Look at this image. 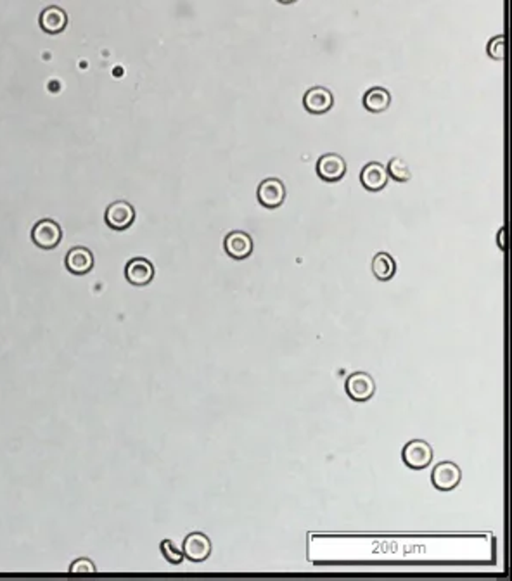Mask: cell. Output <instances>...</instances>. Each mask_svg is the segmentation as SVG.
Instances as JSON below:
<instances>
[{
    "label": "cell",
    "mask_w": 512,
    "mask_h": 581,
    "mask_svg": "<svg viewBox=\"0 0 512 581\" xmlns=\"http://www.w3.org/2000/svg\"><path fill=\"white\" fill-rule=\"evenodd\" d=\"M31 239H33L35 246L40 249H54L58 248L59 242L62 239L61 225L58 222L50 220V218H43V220L37 222L31 229Z\"/></svg>",
    "instance_id": "6da1fadb"
},
{
    "label": "cell",
    "mask_w": 512,
    "mask_h": 581,
    "mask_svg": "<svg viewBox=\"0 0 512 581\" xmlns=\"http://www.w3.org/2000/svg\"><path fill=\"white\" fill-rule=\"evenodd\" d=\"M402 459L407 467L414 471H423L432 462V448L424 440L408 441L403 447Z\"/></svg>",
    "instance_id": "7a4b0ae2"
},
{
    "label": "cell",
    "mask_w": 512,
    "mask_h": 581,
    "mask_svg": "<svg viewBox=\"0 0 512 581\" xmlns=\"http://www.w3.org/2000/svg\"><path fill=\"white\" fill-rule=\"evenodd\" d=\"M258 202L263 208L276 210L279 208L285 199V187L283 180L279 178H265L260 185H258Z\"/></svg>",
    "instance_id": "3957f363"
},
{
    "label": "cell",
    "mask_w": 512,
    "mask_h": 581,
    "mask_svg": "<svg viewBox=\"0 0 512 581\" xmlns=\"http://www.w3.org/2000/svg\"><path fill=\"white\" fill-rule=\"evenodd\" d=\"M104 220L113 230H125L135 222V208L126 201H114L106 210Z\"/></svg>",
    "instance_id": "277c9868"
},
{
    "label": "cell",
    "mask_w": 512,
    "mask_h": 581,
    "mask_svg": "<svg viewBox=\"0 0 512 581\" xmlns=\"http://www.w3.org/2000/svg\"><path fill=\"white\" fill-rule=\"evenodd\" d=\"M344 388H347L348 396H350L353 401H367L371 400L376 393L374 379H372L371 374L367 372L352 374L347 379Z\"/></svg>",
    "instance_id": "5b68a950"
},
{
    "label": "cell",
    "mask_w": 512,
    "mask_h": 581,
    "mask_svg": "<svg viewBox=\"0 0 512 581\" xmlns=\"http://www.w3.org/2000/svg\"><path fill=\"white\" fill-rule=\"evenodd\" d=\"M344 173H347V161L336 153L324 154L317 163V175L325 182H339Z\"/></svg>",
    "instance_id": "8992f818"
},
{
    "label": "cell",
    "mask_w": 512,
    "mask_h": 581,
    "mask_svg": "<svg viewBox=\"0 0 512 581\" xmlns=\"http://www.w3.org/2000/svg\"><path fill=\"white\" fill-rule=\"evenodd\" d=\"M303 106L312 114H325L334 106V95L325 87H312L303 97Z\"/></svg>",
    "instance_id": "52a82bcc"
},
{
    "label": "cell",
    "mask_w": 512,
    "mask_h": 581,
    "mask_svg": "<svg viewBox=\"0 0 512 581\" xmlns=\"http://www.w3.org/2000/svg\"><path fill=\"white\" fill-rule=\"evenodd\" d=\"M460 477H462V472H460L459 465L454 462H440L432 471L431 481L435 488L442 489V492H450L459 487Z\"/></svg>",
    "instance_id": "ba28073f"
},
{
    "label": "cell",
    "mask_w": 512,
    "mask_h": 581,
    "mask_svg": "<svg viewBox=\"0 0 512 581\" xmlns=\"http://www.w3.org/2000/svg\"><path fill=\"white\" fill-rule=\"evenodd\" d=\"M184 557H187L192 563H202L212 555V540L202 533H190L184 540Z\"/></svg>",
    "instance_id": "9c48e42d"
},
{
    "label": "cell",
    "mask_w": 512,
    "mask_h": 581,
    "mask_svg": "<svg viewBox=\"0 0 512 581\" xmlns=\"http://www.w3.org/2000/svg\"><path fill=\"white\" fill-rule=\"evenodd\" d=\"M125 277L132 286H148L154 278V265L146 258H132L125 266Z\"/></svg>",
    "instance_id": "30bf717a"
},
{
    "label": "cell",
    "mask_w": 512,
    "mask_h": 581,
    "mask_svg": "<svg viewBox=\"0 0 512 581\" xmlns=\"http://www.w3.org/2000/svg\"><path fill=\"white\" fill-rule=\"evenodd\" d=\"M65 265L73 276H85L94 268V254L89 248L77 246L66 253Z\"/></svg>",
    "instance_id": "8fae6325"
},
{
    "label": "cell",
    "mask_w": 512,
    "mask_h": 581,
    "mask_svg": "<svg viewBox=\"0 0 512 581\" xmlns=\"http://www.w3.org/2000/svg\"><path fill=\"white\" fill-rule=\"evenodd\" d=\"M388 180H390V175H388L386 166L381 165V163H367L364 166L362 173H360V182H362L364 189H367L369 192H379L386 187Z\"/></svg>",
    "instance_id": "7c38bea8"
},
{
    "label": "cell",
    "mask_w": 512,
    "mask_h": 581,
    "mask_svg": "<svg viewBox=\"0 0 512 581\" xmlns=\"http://www.w3.org/2000/svg\"><path fill=\"white\" fill-rule=\"evenodd\" d=\"M225 253L234 260H244L253 253V239L243 230H234L224 241Z\"/></svg>",
    "instance_id": "4fadbf2b"
},
{
    "label": "cell",
    "mask_w": 512,
    "mask_h": 581,
    "mask_svg": "<svg viewBox=\"0 0 512 581\" xmlns=\"http://www.w3.org/2000/svg\"><path fill=\"white\" fill-rule=\"evenodd\" d=\"M40 26L45 33L55 35L61 33V31L66 30L67 26V16L61 7L50 6L47 9L42 11L40 14Z\"/></svg>",
    "instance_id": "5bb4252c"
},
{
    "label": "cell",
    "mask_w": 512,
    "mask_h": 581,
    "mask_svg": "<svg viewBox=\"0 0 512 581\" xmlns=\"http://www.w3.org/2000/svg\"><path fill=\"white\" fill-rule=\"evenodd\" d=\"M391 104V95L383 87H372L364 95V107L371 113H383Z\"/></svg>",
    "instance_id": "9a60e30c"
},
{
    "label": "cell",
    "mask_w": 512,
    "mask_h": 581,
    "mask_svg": "<svg viewBox=\"0 0 512 581\" xmlns=\"http://www.w3.org/2000/svg\"><path fill=\"white\" fill-rule=\"evenodd\" d=\"M372 273L378 281H390L396 273V264L391 254L378 253L372 260Z\"/></svg>",
    "instance_id": "2e32d148"
},
{
    "label": "cell",
    "mask_w": 512,
    "mask_h": 581,
    "mask_svg": "<svg viewBox=\"0 0 512 581\" xmlns=\"http://www.w3.org/2000/svg\"><path fill=\"white\" fill-rule=\"evenodd\" d=\"M388 175L396 182H408L410 180L412 173L410 168H408V163L402 158H393L390 161V165L386 166Z\"/></svg>",
    "instance_id": "e0dca14e"
},
{
    "label": "cell",
    "mask_w": 512,
    "mask_h": 581,
    "mask_svg": "<svg viewBox=\"0 0 512 581\" xmlns=\"http://www.w3.org/2000/svg\"><path fill=\"white\" fill-rule=\"evenodd\" d=\"M160 548L161 554L165 555V559L168 560L170 564H180L182 560H184V552H182L172 540H163Z\"/></svg>",
    "instance_id": "ac0fdd59"
},
{
    "label": "cell",
    "mask_w": 512,
    "mask_h": 581,
    "mask_svg": "<svg viewBox=\"0 0 512 581\" xmlns=\"http://www.w3.org/2000/svg\"><path fill=\"white\" fill-rule=\"evenodd\" d=\"M488 55L494 59H503L506 55V37L503 35H499V37H494L488 42Z\"/></svg>",
    "instance_id": "d6986e66"
},
{
    "label": "cell",
    "mask_w": 512,
    "mask_h": 581,
    "mask_svg": "<svg viewBox=\"0 0 512 581\" xmlns=\"http://www.w3.org/2000/svg\"><path fill=\"white\" fill-rule=\"evenodd\" d=\"M70 572L73 575H90V572H95V564L90 559H78L75 560L70 566Z\"/></svg>",
    "instance_id": "ffe728a7"
},
{
    "label": "cell",
    "mask_w": 512,
    "mask_h": 581,
    "mask_svg": "<svg viewBox=\"0 0 512 581\" xmlns=\"http://www.w3.org/2000/svg\"><path fill=\"white\" fill-rule=\"evenodd\" d=\"M503 234H506V229H500L499 234H497V236H499V237H497V242H499V248H500V249L506 248V246H503Z\"/></svg>",
    "instance_id": "44dd1931"
},
{
    "label": "cell",
    "mask_w": 512,
    "mask_h": 581,
    "mask_svg": "<svg viewBox=\"0 0 512 581\" xmlns=\"http://www.w3.org/2000/svg\"><path fill=\"white\" fill-rule=\"evenodd\" d=\"M277 2H280V4H293V2H296V0H277Z\"/></svg>",
    "instance_id": "7402d4cb"
}]
</instances>
